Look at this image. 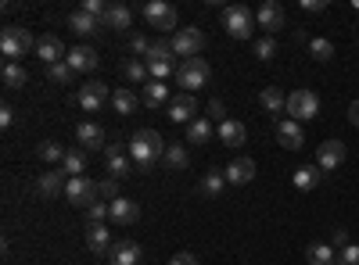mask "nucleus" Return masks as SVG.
I'll list each match as a JSON object with an SVG mask.
<instances>
[{
    "mask_svg": "<svg viewBox=\"0 0 359 265\" xmlns=\"http://www.w3.org/2000/svg\"><path fill=\"white\" fill-rule=\"evenodd\" d=\"M97 190H101V197H104L108 204L123 197V194H118V180H111V176H108V180H101V183H97Z\"/></svg>",
    "mask_w": 359,
    "mask_h": 265,
    "instance_id": "37998d69",
    "label": "nucleus"
},
{
    "mask_svg": "<svg viewBox=\"0 0 359 265\" xmlns=\"http://www.w3.org/2000/svg\"><path fill=\"white\" fill-rule=\"evenodd\" d=\"M104 101H111V94H108V83H86V86H79V94H76V104L86 111V115H97L101 108H104Z\"/></svg>",
    "mask_w": 359,
    "mask_h": 265,
    "instance_id": "1a4fd4ad",
    "label": "nucleus"
},
{
    "mask_svg": "<svg viewBox=\"0 0 359 265\" xmlns=\"http://www.w3.org/2000/svg\"><path fill=\"white\" fill-rule=\"evenodd\" d=\"M62 169H65V172L72 176V180H76V176H83V172H86V155H83L79 147H76V151H69V155H65Z\"/></svg>",
    "mask_w": 359,
    "mask_h": 265,
    "instance_id": "e433bc0d",
    "label": "nucleus"
},
{
    "mask_svg": "<svg viewBox=\"0 0 359 265\" xmlns=\"http://www.w3.org/2000/svg\"><path fill=\"white\" fill-rule=\"evenodd\" d=\"M123 72H126V79H130V83H144V86L151 83V72H147V65H144V62H126V69H123Z\"/></svg>",
    "mask_w": 359,
    "mask_h": 265,
    "instance_id": "ea45409f",
    "label": "nucleus"
},
{
    "mask_svg": "<svg viewBox=\"0 0 359 265\" xmlns=\"http://www.w3.org/2000/svg\"><path fill=\"white\" fill-rule=\"evenodd\" d=\"M255 57H259V62H269V57H277V40H273V36L255 40Z\"/></svg>",
    "mask_w": 359,
    "mask_h": 265,
    "instance_id": "a19ab883",
    "label": "nucleus"
},
{
    "mask_svg": "<svg viewBox=\"0 0 359 265\" xmlns=\"http://www.w3.org/2000/svg\"><path fill=\"white\" fill-rule=\"evenodd\" d=\"M320 180H323V169L320 165H302V169H294V176H291L294 190H316Z\"/></svg>",
    "mask_w": 359,
    "mask_h": 265,
    "instance_id": "393cba45",
    "label": "nucleus"
},
{
    "mask_svg": "<svg viewBox=\"0 0 359 265\" xmlns=\"http://www.w3.org/2000/svg\"><path fill=\"white\" fill-rule=\"evenodd\" d=\"M130 50H133L137 57H147V50H151V40H147V36H140V33H137V36L130 40Z\"/></svg>",
    "mask_w": 359,
    "mask_h": 265,
    "instance_id": "49530a36",
    "label": "nucleus"
},
{
    "mask_svg": "<svg viewBox=\"0 0 359 265\" xmlns=\"http://www.w3.org/2000/svg\"><path fill=\"white\" fill-rule=\"evenodd\" d=\"M302 11H313V15H320V11H327V0H302Z\"/></svg>",
    "mask_w": 359,
    "mask_h": 265,
    "instance_id": "3c124183",
    "label": "nucleus"
},
{
    "mask_svg": "<svg viewBox=\"0 0 359 265\" xmlns=\"http://www.w3.org/2000/svg\"><path fill=\"white\" fill-rule=\"evenodd\" d=\"M223 172H226V183L230 187H245V183L255 180V162L252 158H233Z\"/></svg>",
    "mask_w": 359,
    "mask_h": 265,
    "instance_id": "f3484780",
    "label": "nucleus"
},
{
    "mask_svg": "<svg viewBox=\"0 0 359 265\" xmlns=\"http://www.w3.org/2000/svg\"><path fill=\"white\" fill-rule=\"evenodd\" d=\"M212 133H216V129H212V122H208L205 115H198V119L187 126V143H194V147H205L208 140H212Z\"/></svg>",
    "mask_w": 359,
    "mask_h": 265,
    "instance_id": "cd10ccee",
    "label": "nucleus"
},
{
    "mask_svg": "<svg viewBox=\"0 0 359 265\" xmlns=\"http://www.w3.org/2000/svg\"><path fill=\"white\" fill-rule=\"evenodd\" d=\"M140 104H147V108H162V104H169V86L158 83V79H151V83L144 86V94H140Z\"/></svg>",
    "mask_w": 359,
    "mask_h": 265,
    "instance_id": "bb28decb",
    "label": "nucleus"
},
{
    "mask_svg": "<svg viewBox=\"0 0 359 265\" xmlns=\"http://www.w3.org/2000/svg\"><path fill=\"white\" fill-rule=\"evenodd\" d=\"M169 47H172V54L180 57V62H191V57H198L201 47H205V33L201 29H176V33L169 36Z\"/></svg>",
    "mask_w": 359,
    "mask_h": 265,
    "instance_id": "423d86ee",
    "label": "nucleus"
},
{
    "mask_svg": "<svg viewBox=\"0 0 359 265\" xmlns=\"http://www.w3.org/2000/svg\"><path fill=\"white\" fill-rule=\"evenodd\" d=\"M208 76H212V69H208L205 57H191V62H180V69H176V83L184 86V94H198L201 86H208Z\"/></svg>",
    "mask_w": 359,
    "mask_h": 265,
    "instance_id": "7ed1b4c3",
    "label": "nucleus"
},
{
    "mask_svg": "<svg viewBox=\"0 0 359 265\" xmlns=\"http://www.w3.org/2000/svg\"><path fill=\"white\" fill-rule=\"evenodd\" d=\"M36 155H40V162H47V165H57V162H65V155H69V151H65V147L57 143V140H43Z\"/></svg>",
    "mask_w": 359,
    "mask_h": 265,
    "instance_id": "72a5a7b5",
    "label": "nucleus"
},
{
    "mask_svg": "<svg viewBox=\"0 0 359 265\" xmlns=\"http://www.w3.org/2000/svg\"><path fill=\"white\" fill-rule=\"evenodd\" d=\"M255 25L262 29L266 36H273V33H280L284 29V8L277 4V0H266V4L255 11Z\"/></svg>",
    "mask_w": 359,
    "mask_h": 265,
    "instance_id": "9b49d317",
    "label": "nucleus"
},
{
    "mask_svg": "<svg viewBox=\"0 0 359 265\" xmlns=\"http://www.w3.org/2000/svg\"><path fill=\"white\" fill-rule=\"evenodd\" d=\"M144 22L158 29V33L172 36L176 33V8L165 4V0H151V4H144Z\"/></svg>",
    "mask_w": 359,
    "mask_h": 265,
    "instance_id": "0eeeda50",
    "label": "nucleus"
},
{
    "mask_svg": "<svg viewBox=\"0 0 359 265\" xmlns=\"http://www.w3.org/2000/svg\"><path fill=\"white\" fill-rule=\"evenodd\" d=\"M29 83V72L22 65H4V86H11V90H22V86Z\"/></svg>",
    "mask_w": 359,
    "mask_h": 265,
    "instance_id": "4c0bfd02",
    "label": "nucleus"
},
{
    "mask_svg": "<svg viewBox=\"0 0 359 265\" xmlns=\"http://www.w3.org/2000/svg\"><path fill=\"white\" fill-rule=\"evenodd\" d=\"M162 162H165V169H172V172H184V169L191 165V155H187V147H184V143H169Z\"/></svg>",
    "mask_w": 359,
    "mask_h": 265,
    "instance_id": "7c9ffc66",
    "label": "nucleus"
},
{
    "mask_svg": "<svg viewBox=\"0 0 359 265\" xmlns=\"http://www.w3.org/2000/svg\"><path fill=\"white\" fill-rule=\"evenodd\" d=\"M338 265H359V244H348L338 251Z\"/></svg>",
    "mask_w": 359,
    "mask_h": 265,
    "instance_id": "a18cd8bd",
    "label": "nucleus"
},
{
    "mask_svg": "<svg viewBox=\"0 0 359 265\" xmlns=\"http://www.w3.org/2000/svg\"><path fill=\"white\" fill-rule=\"evenodd\" d=\"M223 115H226L223 101H219V97H212V101H208V119H219V122H223Z\"/></svg>",
    "mask_w": 359,
    "mask_h": 265,
    "instance_id": "de8ad7c7",
    "label": "nucleus"
},
{
    "mask_svg": "<svg viewBox=\"0 0 359 265\" xmlns=\"http://www.w3.org/2000/svg\"><path fill=\"white\" fill-rule=\"evenodd\" d=\"M348 122L359 129V101H352V104H348Z\"/></svg>",
    "mask_w": 359,
    "mask_h": 265,
    "instance_id": "864d4df0",
    "label": "nucleus"
},
{
    "mask_svg": "<svg viewBox=\"0 0 359 265\" xmlns=\"http://www.w3.org/2000/svg\"><path fill=\"white\" fill-rule=\"evenodd\" d=\"M341 248H348V233L345 229H334V251H341Z\"/></svg>",
    "mask_w": 359,
    "mask_h": 265,
    "instance_id": "603ef678",
    "label": "nucleus"
},
{
    "mask_svg": "<svg viewBox=\"0 0 359 265\" xmlns=\"http://www.w3.org/2000/svg\"><path fill=\"white\" fill-rule=\"evenodd\" d=\"M345 143L341 140H327V143H320V151H316V165L323 169V172H334L341 162H345Z\"/></svg>",
    "mask_w": 359,
    "mask_h": 265,
    "instance_id": "ddd939ff",
    "label": "nucleus"
},
{
    "mask_svg": "<svg viewBox=\"0 0 359 265\" xmlns=\"http://www.w3.org/2000/svg\"><path fill=\"white\" fill-rule=\"evenodd\" d=\"M104 169L111 172V180H126L137 165H133L130 151H123V143H108L104 147Z\"/></svg>",
    "mask_w": 359,
    "mask_h": 265,
    "instance_id": "9d476101",
    "label": "nucleus"
},
{
    "mask_svg": "<svg viewBox=\"0 0 359 265\" xmlns=\"http://www.w3.org/2000/svg\"><path fill=\"white\" fill-rule=\"evenodd\" d=\"M76 140L86 147V151H104L108 147V136H104V129L97 122H79L76 126Z\"/></svg>",
    "mask_w": 359,
    "mask_h": 265,
    "instance_id": "dca6fc26",
    "label": "nucleus"
},
{
    "mask_svg": "<svg viewBox=\"0 0 359 265\" xmlns=\"http://www.w3.org/2000/svg\"><path fill=\"white\" fill-rule=\"evenodd\" d=\"M216 136L223 140V147H241L248 140V129H245V122H237V119H223L216 126Z\"/></svg>",
    "mask_w": 359,
    "mask_h": 265,
    "instance_id": "4be33fe9",
    "label": "nucleus"
},
{
    "mask_svg": "<svg viewBox=\"0 0 359 265\" xmlns=\"http://www.w3.org/2000/svg\"><path fill=\"white\" fill-rule=\"evenodd\" d=\"M86 248L94 251V255H108V251H111L108 222H86Z\"/></svg>",
    "mask_w": 359,
    "mask_h": 265,
    "instance_id": "a211bd4d",
    "label": "nucleus"
},
{
    "mask_svg": "<svg viewBox=\"0 0 359 265\" xmlns=\"http://www.w3.org/2000/svg\"><path fill=\"white\" fill-rule=\"evenodd\" d=\"M108 219H111L115 226H133V222L140 219V204H137L133 197H118V201H111Z\"/></svg>",
    "mask_w": 359,
    "mask_h": 265,
    "instance_id": "4468645a",
    "label": "nucleus"
},
{
    "mask_svg": "<svg viewBox=\"0 0 359 265\" xmlns=\"http://www.w3.org/2000/svg\"><path fill=\"white\" fill-rule=\"evenodd\" d=\"M277 140L287 147V151H298V147L306 143L302 122H294V119H277Z\"/></svg>",
    "mask_w": 359,
    "mask_h": 265,
    "instance_id": "6ab92c4d",
    "label": "nucleus"
},
{
    "mask_svg": "<svg viewBox=\"0 0 359 265\" xmlns=\"http://www.w3.org/2000/svg\"><path fill=\"white\" fill-rule=\"evenodd\" d=\"M69 29H72L76 36H94V33H101V29H104V22H101V18H94V15L72 11V18H69Z\"/></svg>",
    "mask_w": 359,
    "mask_h": 265,
    "instance_id": "a878e982",
    "label": "nucleus"
},
{
    "mask_svg": "<svg viewBox=\"0 0 359 265\" xmlns=\"http://www.w3.org/2000/svg\"><path fill=\"white\" fill-rule=\"evenodd\" d=\"M172 47H169V40H155L151 43V50H147V57H144V65H155V62H172Z\"/></svg>",
    "mask_w": 359,
    "mask_h": 265,
    "instance_id": "c9c22d12",
    "label": "nucleus"
},
{
    "mask_svg": "<svg viewBox=\"0 0 359 265\" xmlns=\"http://www.w3.org/2000/svg\"><path fill=\"white\" fill-rule=\"evenodd\" d=\"M108 208H111L108 201H94V204L86 208V219H90V222H104V219H108Z\"/></svg>",
    "mask_w": 359,
    "mask_h": 265,
    "instance_id": "c03bdc74",
    "label": "nucleus"
},
{
    "mask_svg": "<svg viewBox=\"0 0 359 265\" xmlns=\"http://www.w3.org/2000/svg\"><path fill=\"white\" fill-rule=\"evenodd\" d=\"M0 126H4V129H8V126H15V108H11V104L0 108Z\"/></svg>",
    "mask_w": 359,
    "mask_h": 265,
    "instance_id": "8fccbe9b",
    "label": "nucleus"
},
{
    "mask_svg": "<svg viewBox=\"0 0 359 265\" xmlns=\"http://www.w3.org/2000/svg\"><path fill=\"white\" fill-rule=\"evenodd\" d=\"M101 197V190H97V183L94 180H86V176H76V180H69V187H65V201L69 204H76V208H90Z\"/></svg>",
    "mask_w": 359,
    "mask_h": 265,
    "instance_id": "6e6552de",
    "label": "nucleus"
},
{
    "mask_svg": "<svg viewBox=\"0 0 359 265\" xmlns=\"http://www.w3.org/2000/svg\"><path fill=\"white\" fill-rule=\"evenodd\" d=\"M65 169H50V172H43L40 180H36V190L43 194V197H54V194H65Z\"/></svg>",
    "mask_w": 359,
    "mask_h": 265,
    "instance_id": "b1692460",
    "label": "nucleus"
},
{
    "mask_svg": "<svg viewBox=\"0 0 359 265\" xmlns=\"http://www.w3.org/2000/svg\"><path fill=\"white\" fill-rule=\"evenodd\" d=\"M198 119V97L194 94H180L169 101V122H180V126H191Z\"/></svg>",
    "mask_w": 359,
    "mask_h": 265,
    "instance_id": "f8f14e48",
    "label": "nucleus"
},
{
    "mask_svg": "<svg viewBox=\"0 0 359 265\" xmlns=\"http://www.w3.org/2000/svg\"><path fill=\"white\" fill-rule=\"evenodd\" d=\"M29 50H36L33 33L25 25H4V33H0V54L8 57V65H18Z\"/></svg>",
    "mask_w": 359,
    "mask_h": 265,
    "instance_id": "f03ea898",
    "label": "nucleus"
},
{
    "mask_svg": "<svg viewBox=\"0 0 359 265\" xmlns=\"http://www.w3.org/2000/svg\"><path fill=\"white\" fill-rule=\"evenodd\" d=\"M169 265H201V262H198L191 251H180V255H172V258H169Z\"/></svg>",
    "mask_w": 359,
    "mask_h": 265,
    "instance_id": "09e8293b",
    "label": "nucleus"
},
{
    "mask_svg": "<svg viewBox=\"0 0 359 265\" xmlns=\"http://www.w3.org/2000/svg\"><path fill=\"white\" fill-rule=\"evenodd\" d=\"M284 111L291 115L294 122H313L316 115H320V97H316L313 90H306V86H302V90H291Z\"/></svg>",
    "mask_w": 359,
    "mask_h": 265,
    "instance_id": "20e7f679",
    "label": "nucleus"
},
{
    "mask_svg": "<svg viewBox=\"0 0 359 265\" xmlns=\"http://www.w3.org/2000/svg\"><path fill=\"white\" fill-rule=\"evenodd\" d=\"M306 262L309 265H338V251H334V244H309Z\"/></svg>",
    "mask_w": 359,
    "mask_h": 265,
    "instance_id": "c85d7f7f",
    "label": "nucleus"
},
{
    "mask_svg": "<svg viewBox=\"0 0 359 265\" xmlns=\"http://www.w3.org/2000/svg\"><path fill=\"white\" fill-rule=\"evenodd\" d=\"M65 62L72 65V72H94V69L101 65V57H97L94 47H72Z\"/></svg>",
    "mask_w": 359,
    "mask_h": 265,
    "instance_id": "412c9836",
    "label": "nucleus"
},
{
    "mask_svg": "<svg viewBox=\"0 0 359 265\" xmlns=\"http://www.w3.org/2000/svg\"><path fill=\"white\" fill-rule=\"evenodd\" d=\"M259 104H262L266 111L280 115V108H287V94L280 90V86H266V90L259 94Z\"/></svg>",
    "mask_w": 359,
    "mask_h": 265,
    "instance_id": "2f4dec72",
    "label": "nucleus"
},
{
    "mask_svg": "<svg viewBox=\"0 0 359 265\" xmlns=\"http://www.w3.org/2000/svg\"><path fill=\"white\" fill-rule=\"evenodd\" d=\"M165 140L155 133V129H137L133 136H130V143H126V151H130V158H133V165L140 169V172H151L162 158H165Z\"/></svg>",
    "mask_w": 359,
    "mask_h": 265,
    "instance_id": "f257e3e1",
    "label": "nucleus"
},
{
    "mask_svg": "<svg viewBox=\"0 0 359 265\" xmlns=\"http://www.w3.org/2000/svg\"><path fill=\"white\" fill-rule=\"evenodd\" d=\"M72 76H76V72H72V65H69V62L47 65V79H54L57 86H69V83H72Z\"/></svg>",
    "mask_w": 359,
    "mask_h": 265,
    "instance_id": "58836bf2",
    "label": "nucleus"
},
{
    "mask_svg": "<svg viewBox=\"0 0 359 265\" xmlns=\"http://www.w3.org/2000/svg\"><path fill=\"white\" fill-rule=\"evenodd\" d=\"M130 25H133V11H130L126 4H108L104 29H111V33H126Z\"/></svg>",
    "mask_w": 359,
    "mask_h": 265,
    "instance_id": "5701e85b",
    "label": "nucleus"
},
{
    "mask_svg": "<svg viewBox=\"0 0 359 265\" xmlns=\"http://www.w3.org/2000/svg\"><path fill=\"white\" fill-rule=\"evenodd\" d=\"M223 187H226V172H223V169H208V172L201 176V194H205V197H219Z\"/></svg>",
    "mask_w": 359,
    "mask_h": 265,
    "instance_id": "c756f323",
    "label": "nucleus"
},
{
    "mask_svg": "<svg viewBox=\"0 0 359 265\" xmlns=\"http://www.w3.org/2000/svg\"><path fill=\"white\" fill-rule=\"evenodd\" d=\"M252 25H255V15L245 4H230L223 11V29H226L233 40H252Z\"/></svg>",
    "mask_w": 359,
    "mask_h": 265,
    "instance_id": "39448f33",
    "label": "nucleus"
},
{
    "mask_svg": "<svg viewBox=\"0 0 359 265\" xmlns=\"http://www.w3.org/2000/svg\"><path fill=\"white\" fill-rule=\"evenodd\" d=\"M111 108H115V115H133L137 111V94L133 90H111Z\"/></svg>",
    "mask_w": 359,
    "mask_h": 265,
    "instance_id": "473e14b6",
    "label": "nucleus"
},
{
    "mask_svg": "<svg viewBox=\"0 0 359 265\" xmlns=\"http://www.w3.org/2000/svg\"><path fill=\"white\" fill-rule=\"evenodd\" d=\"M140 258H144V251H140V244H133V241H118V244H111V251H108V262H111V265H140Z\"/></svg>",
    "mask_w": 359,
    "mask_h": 265,
    "instance_id": "aec40b11",
    "label": "nucleus"
},
{
    "mask_svg": "<svg viewBox=\"0 0 359 265\" xmlns=\"http://www.w3.org/2000/svg\"><path fill=\"white\" fill-rule=\"evenodd\" d=\"M79 11H83V15H94V18H101V22H104V15H108V4H104V0H83V4H79Z\"/></svg>",
    "mask_w": 359,
    "mask_h": 265,
    "instance_id": "79ce46f5",
    "label": "nucleus"
},
{
    "mask_svg": "<svg viewBox=\"0 0 359 265\" xmlns=\"http://www.w3.org/2000/svg\"><path fill=\"white\" fill-rule=\"evenodd\" d=\"M309 57H313V62H331V57H334V43L331 40H327V36H316V40H309Z\"/></svg>",
    "mask_w": 359,
    "mask_h": 265,
    "instance_id": "f704fd0d",
    "label": "nucleus"
},
{
    "mask_svg": "<svg viewBox=\"0 0 359 265\" xmlns=\"http://www.w3.org/2000/svg\"><path fill=\"white\" fill-rule=\"evenodd\" d=\"M36 57H40L43 65H57V62H65V57H69V50H65V43L57 40V36L47 33V36L36 40Z\"/></svg>",
    "mask_w": 359,
    "mask_h": 265,
    "instance_id": "2eb2a0df",
    "label": "nucleus"
}]
</instances>
